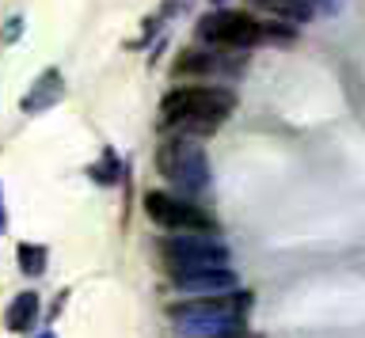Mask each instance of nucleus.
<instances>
[{"label": "nucleus", "instance_id": "nucleus-1", "mask_svg": "<svg viewBox=\"0 0 365 338\" xmlns=\"http://www.w3.org/2000/svg\"><path fill=\"white\" fill-rule=\"evenodd\" d=\"M236 95L228 88H210V84H182L164 95L160 103V126L182 133V137H198L213 133L221 122L232 115Z\"/></svg>", "mask_w": 365, "mask_h": 338}, {"label": "nucleus", "instance_id": "nucleus-2", "mask_svg": "<svg viewBox=\"0 0 365 338\" xmlns=\"http://www.w3.org/2000/svg\"><path fill=\"white\" fill-rule=\"evenodd\" d=\"M247 292H232V297H194L171 304L168 315L182 334H213V338H236L244 327L247 312Z\"/></svg>", "mask_w": 365, "mask_h": 338}, {"label": "nucleus", "instance_id": "nucleus-16", "mask_svg": "<svg viewBox=\"0 0 365 338\" xmlns=\"http://www.w3.org/2000/svg\"><path fill=\"white\" fill-rule=\"evenodd\" d=\"M42 338H53V334H42Z\"/></svg>", "mask_w": 365, "mask_h": 338}, {"label": "nucleus", "instance_id": "nucleus-13", "mask_svg": "<svg viewBox=\"0 0 365 338\" xmlns=\"http://www.w3.org/2000/svg\"><path fill=\"white\" fill-rule=\"evenodd\" d=\"M88 175L96 179V183H103V186H114V183H118V156L107 149L99 164H91V167H88Z\"/></svg>", "mask_w": 365, "mask_h": 338}, {"label": "nucleus", "instance_id": "nucleus-9", "mask_svg": "<svg viewBox=\"0 0 365 338\" xmlns=\"http://www.w3.org/2000/svg\"><path fill=\"white\" fill-rule=\"evenodd\" d=\"M38 297L34 292H19L16 300L8 304V312H4V327L8 331H16V334H27L34 323H38Z\"/></svg>", "mask_w": 365, "mask_h": 338}, {"label": "nucleus", "instance_id": "nucleus-3", "mask_svg": "<svg viewBox=\"0 0 365 338\" xmlns=\"http://www.w3.org/2000/svg\"><path fill=\"white\" fill-rule=\"evenodd\" d=\"M156 167L168 183H175L187 194H198V190L210 186V160H205L202 144L194 137H182V133H175V137H168L160 144Z\"/></svg>", "mask_w": 365, "mask_h": 338}, {"label": "nucleus", "instance_id": "nucleus-6", "mask_svg": "<svg viewBox=\"0 0 365 338\" xmlns=\"http://www.w3.org/2000/svg\"><path fill=\"white\" fill-rule=\"evenodd\" d=\"M160 255L171 274H190L205 266H228V247L217 243L213 236H175L160 243Z\"/></svg>", "mask_w": 365, "mask_h": 338}, {"label": "nucleus", "instance_id": "nucleus-5", "mask_svg": "<svg viewBox=\"0 0 365 338\" xmlns=\"http://www.w3.org/2000/svg\"><path fill=\"white\" fill-rule=\"evenodd\" d=\"M262 35H267V27L247 12H228V8H221V12H210L198 19V38L210 42V46H221V50L255 46Z\"/></svg>", "mask_w": 365, "mask_h": 338}, {"label": "nucleus", "instance_id": "nucleus-12", "mask_svg": "<svg viewBox=\"0 0 365 338\" xmlns=\"http://www.w3.org/2000/svg\"><path fill=\"white\" fill-rule=\"evenodd\" d=\"M255 4L270 8L278 16H289V19H308L319 12V0H255Z\"/></svg>", "mask_w": 365, "mask_h": 338}, {"label": "nucleus", "instance_id": "nucleus-15", "mask_svg": "<svg viewBox=\"0 0 365 338\" xmlns=\"http://www.w3.org/2000/svg\"><path fill=\"white\" fill-rule=\"evenodd\" d=\"M4 228H8V217H4V198H0V236H4Z\"/></svg>", "mask_w": 365, "mask_h": 338}, {"label": "nucleus", "instance_id": "nucleus-11", "mask_svg": "<svg viewBox=\"0 0 365 338\" xmlns=\"http://www.w3.org/2000/svg\"><path fill=\"white\" fill-rule=\"evenodd\" d=\"M16 258H19V270L27 278H42L46 274V263H50V255H46L42 243H19Z\"/></svg>", "mask_w": 365, "mask_h": 338}, {"label": "nucleus", "instance_id": "nucleus-14", "mask_svg": "<svg viewBox=\"0 0 365 338\" xmlns=\"http://www.w3.org/2000/svg\"><path fill=\"white\" fill-rule=\"evenodd\" d=\"M19 31H23V19H19V16H11V19H8V27H4V42H16V38H19Z\"/></svg>", "mask_w": 365, "mask_h": 338}, {"label": "nucleus", "instance_id": "nucleus-10", "mask_svg": "<svg viewBox=\"0 0 365 338\" xmlns=\"http://www.w3.org/2000/svg\"><path fill=\"white\" fill-rule=\"evenodd\" d=\"M217 69H225V61L210 58V53H202V50H187L175 61V76H190V73L198 76V73H217Z\"/></svg>", "mask_w": 365, "mask_h": 338}, {"label": "nucleus", "instance_id": "nucleus-4", "mask_svg": "<svg viewBox=\"0 0 365 338\" xmlns=\"http://www.w3.org/2000/svg\"><path fill=\"white\" fill-rule=\"evenodd\" d=\"M145 213L164 228H175L182 236H217V221L205 209H198L187 198L164 194V190H148L145 194Z\"/></svg>", "mask_w": 365, "mask_h": 338}, {"label": "nucleus", "instance_id": "nucleus-8", "mask_svg": "<svg viewBox=\"0 0 365 338\" xmlns=\"http://www.w3.org/2000/svg\"><path fill=\"white\" fill-rule=\"evenodd\" d=\"M65 99V76L57 73V69H46L38 80L31 84V92L23 95V115H42V110H50V107H57Z\"/></svg>", "mask_w": 365, "mask_h": 338}, {"label": "nucleus", "instance_id": "nucleus-7", "mask_svg": "<svg viewBox=\"0 0 365 338\" xmlns=\"http://www.w3.org/2000/svg\"><path fill=\"white\" fill-rule=\"evenodd\" d=\"M171 285L194 297H217V292H232L236 289V274L228 266H205V270H190V274H171Z\"/></svg>", "mask_w": 365, "mask_h": 338}]
</instances>
